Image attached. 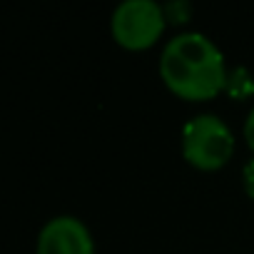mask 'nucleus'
Masks as SVG:
<instances>
[{
    "label": "nucleus",
    "mask_w": 254,
    "mask_h": 254,
    "mask_svg": "<svg viewBox=\"0 0 254 254\" xmlns=\"http://www.w3.org/2000/svg\"><path fill=\"white\" fill-rule=\"evenodd\" d=\"M165 85L185 100H209L227 87L224 55L202 33L172 38L160 58Z\"/></svg>",
    "instance_id": "nucleus-1"
},
{
    "label": "nucleus",
    "mask_w": 254,
    "mask_h": 254,
    "mask_svg": "<svg viewBox=\"0 0 254 254\" xmlns=\"http://www.w3.org/2000/svg\"><path fill=\"white\" fill-rule=\"evenodd\" d=\"M234 152V135L217 115H197L182 130V155L197 170H219Z\"/></svg>",
    "instance_id": "nucleus-2"
},
{
    "label": "nucleus",
    "mask_w": 254,
    "mask_h": 254,
    "mask_svg": "<svg viewBox=\"0 0 254 254\" xmlns=\"http://www.w3.org/2000/svg\"><path fill=\"white\" fill-rule=\"evenodd\" d=\"M165 8L152 0H125L112 13V38L127 50H145L165 30Z\"/></svg>",
    "instance_id": "nucleus-3"
},
{
    "label": "nucleus",
    "mask_w": 254,
    "mask_h": 254,
    "mask_svg": "<svg viewBox=\"0 0 254 254\" xmlns=\"http://www.w3.org/2000/svg\"><path fill=\"white\" fill-rule=\"evenodd\" d=\"M38 254H95V247L80 219L55 217L40 229Z\"/></svg>",
    "instance_id": "nucleus-4"
},
{
    "label": "nucleus",
    "mask_w": 254,
    "mask_h": 254,
    "mask_svg": "<svg viewBox=\"0 0 254 254\" xmlns=\"http://www.w3.org/2000/svg\"><path fill=\"white\" fill-rule=\"evenodd\" d=\"M242 180H244V190H247V194L254 197V160H249V162L244 165Z\"/></svg>",
    "instance_id": "nucleus-5"
},
{
    "label": "nucleus",
    "mask_w": 254,
    "mask_h": 254,
    "mask_svg": "<svg viewBox=\"0 0 254 254\" xmlns=\"http://www.w3.org/2000/svg\"><path fill=\"white\" fill-rule=\"evenodd\" d=\"M244 137H247V145L254 150V110L249 112V117L244 122Z\"/></svg>",
    "instance_id": "nucleus-6"
}]
</instances>
